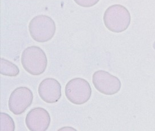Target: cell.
Listing matches in <instances>:
<instances>
[{
  "instance_id": "obj_1",
  "label": "cell",
  "mask_w": 155,
  "mask_h": 131,
  "mask_svg": "<svg viewBox=\"0 0 155 131\" xmlns=\"http://www.w3.org/2000/svg\"><path fill=\"white\" fill-rule=\"evenodd\" d=\"M104 25L109 31L121 33L129 27L131 17L128 10L121 5L110 6L105 11L103 17Z\"/></svg>"
},
{
  "instance_id": "obj_2",
  "label": "cell",
  "mask_w": 155,
  "mask_h": 131,
  "mask_svg": "<svg viewBox=\"0 0 155 131\" xmlns=\"http://www.w3.org/2000/svg\"><path fill=\"white\" fill-rule=\"evenodd\" d=\"M21 64L28 73L33 76H38L46 70L48 60L41 48L31 46L26 47L22 53Z\"/></svg>"
},
{
  "instance_id": "obj_3",
  "label": "cell",
  "mask_w": 155,
  "mask_h": 131,
  "mask_svg": "<svg viewBox=\"0 0 155 131\" xmlns=\"http://www.w3.org/2000/svg\"><path fill=\"white\" fill-rule=\"evenodd\" d=\"M56 31L54 21L47 15H38L31 19L29 24L31 37L37 42H45L51 40Z\"/></svg>"
},
{
  "instance_id": "obj_4",
  "label": "cell",
  "mask_w": 155,
  "mask_h": 131,
  "mask_svg": "<svg viewBox=\"0 0 155 131\" xmlns=\"http://www.w3.org/2000/svg\"><path fill=\"white\" fill-rule=\"evenodd\" d=\"M65 93L70 102L76 105H82L90 99L92 89L86 80L74 78L71 80L66 85Z\"/></svg>"
},
{
  "instance_id": "obj_5",
  "label": "cell",
  "mask_w": 155,
  "mask_h": 131,
  "mask_svg": "<svg viewBox=\"0 0 155 131\" xmlns=\"http://www.w3.org/2000/svg\"><path fill=\"white\" fill-rule=\"evenodd\" d=\"M92 83L99 92L105 95L116 94L121 87V81L117 77L102 70L94 73Z\"/></svg>"
},
{
  "instance_id": "obj_6",
  "label": "cell",
  "mask_w": 155,
  "mask_h": 131,
  "mask_svg": "<svg viewBox=\"0 0 155 131\" xmlns=\"http://www.w3.org/2000/svg\"><path fill=\"white\" fill-rule=\"evenodd\" d=\"M33 94L31 90L25 87L17 88L11 93L8 101V106L11 112L20 115L31 105Z\"/></svg>"
},
{
  "instance_id": "obj_7",
  "label": "cell",
  "mask_w": 155,
  "mask_h": 131,
  "mask_svg": "<svg viewBox=\"0 0 155 131\" xmlns=\"http://www.w3.org/2000/svg\"><path fill=\"white\" fill-rule=\"evenodd\" d=\"M25 123L29 131H47L51 123L50 115L43 108H35L28 113Z\"/></svg>"
},
{
  "instance_id": "obj_8",
  "label": "cell",
  "mask_w": 155,
  "mask_h": 131,
  "mask_svg": "<svg viewBox=\"0 0 155 131\" xmlns=\"http://www.w3.org/2000/svg\"><path fill=\"white\" fill-rule=\"evenodd\" d=\"M38 92L41 99L45 103H57L61 97V86L57 80L47 78L39 85Z\"/></svg>"
},
{
  "instance_id": "obj_9",
  "label": "cell",
  "mask_w": 155,
  "mask_h": 131,
  "mask_svg": "<svg viewBox=\"0 0 155 131\" xmlns=\"http://www.w3.org/2000/svg\"><path fill=\"white\" fill-rule=\"evenodd\" d=\"M0 73L9 77H16L20 74V69L15 64L5 58H1Z\"/></svg>"
},
{
  "instance_id": "obj_10",
  "label": "cell",
  "mask_w": 155,
  "mask_h": 131,
  "mask_svg": "<svg viewBox=\"0 0 155 131\" xmlns=\"http://www.w3.org/2000/svg\"><path fill=\"white\" fill-rule=\"evenodd\" d=\"M1 131H14L15 130V124L10 116L5 113L1 112Z\"/></svg>"
},
{
  "instance_id": "obj_11",
  "label": "cell",
  "mask_w": 155,
  "mask_h": 131,
  "mask_svg": "<svg viewBox=\"0 0 155 131\" xmlns=\"http://www.w3.org/2000/svg\"><path fill=\"white\" fill-rule=\"evenodd\" d=\"M78 5L82 7H91L97 4L100 0H74Z\"/></svg>"
},
{
  "instance_id": "obj_12",
  "label": "cell",
  "mask_w": 155,
  "mask_h": 131,
  "mask_svg": "<svg viewBox=\"0 0 155 131\" xmlns=\"http://www.w3.org/2000/svg\"><path fill=\"white\" fill-rule=\"evenodd\" d=\"M153 48L155 49V41L154 42V44H153Z\"/></svg>"
}]
</instances>
